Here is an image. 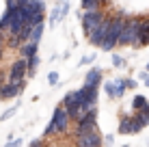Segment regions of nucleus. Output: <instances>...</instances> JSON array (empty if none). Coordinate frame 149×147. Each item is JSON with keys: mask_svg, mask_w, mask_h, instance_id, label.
<instances>
[{"mask_svg": "<svg viewBox=\"0 0 149 147\" xmlns=\"http://www.w3.org/2000/svg\"><path fill=\"white\" fill-rule=\"evenodd\" d=\"M54 123V132L56 136H65L67 134V130H69V113H67V108L65 106H56V110H54V115H52V119H50Z\"/></svg>", "mask_w": 149, "mask_h": 147, "instance_id": "3", "label": "nucleus"}, {"mask_svg": "<svg viewBox=\"0 0 149 147\" xmlns=\"http://www.w3.org/2000/svg\"><path fill=\"white\" fill-rule=\"evenodd\" d=\"M37 50H39V41H30V39L19 45V54H22L24 59H28V56H33V54H37Z\"/></svg>", "mask_w": 149, "mask_h": 147, "instance_id": "15", "label": "nucleus"}, {"mask_svg": "<svg viewBox=\"0 0 149 147\" xmlns=\"http://www.w3.org/2000/svg\"><path fill=\"white\" fill-rule=\"evenodd\" d=\"M39 63H41V61H39V56H37V54H33V56H28L26 59V76H35V74H37V67H39Z\"/></svg>", "mask_w": 149, "mask_h": 147, "instance_id": "18", "label": "nucleus"}, {"mask_svg": "<svg viewBox=\"0 0 149 147\" xmlns=\"http://www.w3.org/2000/svg\"><path fill=\"white\" fill-rule=\"evenodd\" d=\"M2 33H4V30H2V28H0V35H2Z\"/></svg>", "mask_w": 149, "mask_h": 147, "instance_id": "35", "label": "nucleus"}, {"mask_svg": "<svg viewBox=\"0 0 149 147\" xmlns=\"http://www.w3.org/2000/svg\"><path fill=\"white\" fill-rule=\"evenodd\" d=\"M43 22H41V24H35V26L33 28H30V35H28V39H30V41H41V37H43ZM28 39H26V41H28Z\"/></svg>", "mask_w": 149, "mask_h": 147, "instance_id": "19", "label": "nucleus"}, {"mask_svg": "<svg viewBox=\"0 0 149 147\" xmlns=\"http://www.w3.org/2000/svg\"><path fill=\"white\" fill-rule=\"evenodd\" d=\"M147 72H149V63H147Z\"/></svg>", "mask_w": 149, "mask_h": 147, "instance_id": "36", "label": "nucleus"}, {"mask_svg": "<svg viewBox=\"0 0 149 147\" xmlns=\"http://www.w3.org/2000/svg\"><path fill=\"white\" fill-rule=\"evenodd\" d=\"M104 7L102 0H80V9L82 11H97V9Z\"/></svg>", "mask_w": 149, "mask_h": 147, "instance_id": "17", "label": "nucleus"}, {"mask_svg": "<svg viewBox=\"0 0 149 147\" xmlns=\"http://www.w3.org/2000/svg\"><path fill=\"white\" fill-rule=\"evenodd\" d=\"M132 45H134V48H145V45H149V17L138 20V39Z\"/></svg>", "mask_w": 149, "mask_h": 147, "instance_id": "11", "label": "nucleus"}, {"mask_svg": "<svg viewBox=\"0 0 149 147\" xmlns=\"http://www.w3.org/2000/svg\"><path fill=\"white\" fill-rule=\"evenodd\" d=\"M24 11H26V17L30 15H37V13H45V2L43 0H28L26 4H22Z\"/></svg>", "mask_w": 149, "mask_h": 147, "instance_id": "13", "label": "nucleus"}, {"mask_svg": "<svg viewBox=\"0 0 149 147\" xmlns=\"http://www.w3.org/2000/svg\"><path fill=\"white\" fill-rule=\"evenodd\" d=\"M93 61H95V54H86V56H82L80 59V67H82V65H91V63H93Z\"/></svg>", "mask_w": 149, "mask_h": 147, "instance_id": "27", "label": "nucleus"}, {"mask_svg": "<svg viewBox=\"0 0 149 147\" xmlns=\"http://www.w3.org/2000/svg\"><path fill=\"white\" fill-rule=\"evenodd\" d=\"M15 110H17V106H13V108H9V110H4L2 115H0V121H7V119H11L13 115H15Z\"/></svg>", "mask_w": 149, "mask_h": 147, "instance_id": "25", "label": "nucleus"}, {"mask_svg": "<svg viewBox=\"0 0 149 147\" xmlns=\"http://www.w3.org/2000/svg\"><path fill=\"white\" fill-rule=\"evenodd\" d=\"M108 24H110V17L106 15V17L102 20L89 35H86V41H89L91 45H95V48H100L102 41H104V37H106V33H108Z\"/></svg>", "mask_w": 149, "mask_h": 147, "instance_id": "7", "label": "nucleus"}, {"mask_svg": "<svg viewBox=\"0 0 149 147\" xmlns=\"http://www.w3.org/2000/svg\"><path fill=\"white\" fill-rule=\"evenodd\" d=\"M104 91H106V95L112 100H121L123 95H125V78H115V80H106L104 82Z\"/></svg>", "mask_w": 149, "mask_h": 147, "instance_id": "8", "label": "nucleus"}, {"mask_svg": "<svg viewBox=\"0 0 149 147\" xmlns=\"http://www.w3.org/2000/svg\"><path fill=\"white\" fill-rule=\"evenodd\" d=\"M138 76H141V80L145 82V87H149V72H147V69H145V72H141Z\"/></svg>", "mask_w": 149, "mask_h": 147, "instance_id": "28", "label": "nucleus"}, {"mask_svg": "<svg viewBox=\"0 0 149 147\" xmlns=\"http://www.w3.org/2000/svg\"><path fill=\"white\" fill-rule=\"evenodd\" d=\"M110 63H112V67H115V69H123V67H125V59L119 56V54H115V52H112Z\"/></svg>", "mask_w": 149, "mask_h": 147, "instance_id": "23", "label": "nucleus"}, {"mask_svg": "<svg viewBox=\"0 0 149 147\" xmlns=\"http://www.w3.org/2000/svg\"><path fill=\"white\" fill-rule=\"evenodd\" d=\"M74 123H76V128H74V132H71L74 136H80V134L89 132V130H95L97 128V113H95V108L89 110L84 117H80L78 121H74Z\"/></svg>", "mask_w": 149, "mask_h": 147, "instance_id": "5", "label": "nucleus"}, {"mask_svg": "<svg viewBox=\"0 0 149 147\" xmlns=\"http://www.w3.org/2000/svg\"><path fill=\"white\" fill-rule=\"evenodd\" d=\"M52 136H56V132H54V123L50 121L48 128H45V132H43V139H52Z\"/></svg>", "mask_w": 149, "mask_h": 147, "instance_id": "26", "label": "nucleus"}, {"mask_svg": "<svg viewBox=\"0 0 149 147\" xmlns=\"http://www.w3.org/2000/svg\"><path fill=\"white\" fill-rule=\"evenodd\" d=\"M26 59L24 56H19V59H15L13 63H11V67H9V78H7V82H15V84H19V82H26Z\"/></svg>", "mask_w": 149, "mask_h": 147, "instance_id": "6", "label": "nucleus"}, {"mask_svg": "<svg viewBox=\"0 0 149 147\" xmlns=\"http://www.w3.org/2000/svg\"><path fill=\"white\" fill-rule=\"evenodd\" d=\"M76 102H78V93H76V91H69V93H65V98H63V102H61V106L69 108V106H74Z\"/></svg>", "mask_w": 149, "mask_h": 147, "instance_id": "22", "label": "nucleus"}, {"mask_svg": "<svg viewBox=\"0 0 149 147\" xmlns=\"http://www.w3.org/2000/svg\"><path fill=\"white\" fill-rule=\"evenodd\" d=\"M102 139H104V143H106V145H112V143H115V136H112V134H108V136H102Z\"/></svg>", "mask_w": 149, "mask_h": 147, "instance_id": "31", "label": "nucleus"}, {"mask_svg": "<svg viewBox=\"0 0 149 147\" xmlns=\"http://www.w3.org/2000/svg\"><path fill=\"white\" fill-rule=\"evenodd\" d=\"M48 84L50 87H56V84H58V72H50L48 74Z\"/></svg>", "mask_w": 149, "mask_h": 147, "instance_id": "24", "label": "nucleus"}, {"mask_svg": "<svg viewBox=\"0 0 149 147\" xmlns=\"http://www.w3.org/2000/svg\"><path fill=\"white\" fill-rule=\"evenodd\" d=\"M125 87H127V89H136V80H132V78H125Z\"/></svg>", "mask_w": 149, "mask_h": 147, "instance_id": "30", "label": "nucleus"}, {"mask_svg": "<svg viewBox=\"0 0 149 147\" xmlns=\"http://www.w3.org/2000/svg\"><path fill=\"white\" fill-rule=\"evenodd\" d=\"M61 22V0H56V7L50 11V20H48V26H56Z\"/></svg>", "mask_w": 149, "mask_h": 147, "instance_id": "20", "label": "nucleus"}, {"mask_svg": "<svg viewBox=\"0 0 149 147\" xmlns=\"http://www.w3.org/2000/svg\"><path fill=\"white\" fill-rule=\"evenodd\" d=\"M0 59H2V50H0Z\"/></svg>", "mask_w": 149, "mask_h": 147, "instance_id": "33", "label": "nucleus"}, {"mask_svg": "<svg viewBox=\"0 0 149 147\" xmlns=\"http://www.w3.org/2000/svg\"><path fill=\"white\" fill-rule=\"evenodd\" d=\"M102 78H104L102 67H91L89 72H86V76H84V84H95V87H100Z\"/></svg>", "mask_w": 149, "mask_h": 147, "instance_id": "14", "label": "nucleus"}, {"mask_svg": "<svg viewBox=\"0 0 149 147\" xmlns=\"http://www.w3.org/2000/svg\"><path fill=\"white\" fill-rule=\"evenodd\" d=\"M74 143L78 147H100L102 143H104V139H102V134L97 132V128H95V130H89V132L76 136Z\"/></svg>", "mask_w": 149, "mask_h": 147, "instance_id": "9", "label": "nucleus"}, {"mask_svg": "<svg viewBox=\"0 0 149 147\" xmlns=\"http://www.w3.org/2000/svg\"><path fill=\"white\" fill-rule=\"evenodd\" d=\"M78 17L82 22V30H84V35H89L91 30H93L97 24L106 17V15H104V11H100V9H97V11H82V9H80Z\"/></svg>", "mask_w": 149, "mask_h": 147, "instance_id": "4", "label": "nucleus"}, {"mask_svg": "<svg viewBox=\"0 0 149 147\" xmlns=\"http://www.w3.org/2000/svg\"><path fill=\"white\" fill-rule=\"evenodd\" d=\"M138 15L136 17H130L125 20V24H123V30L119 35V45H132L138 39Z\"/></svg>", "mask_w": 149, "mask_h": 147, "instance_id": "2", "label": "nucleus"}, {"mask_svg": "<svg viewBox=\"0 0 149 147\" xmlns=\"http://www.w3.org/2000/svg\"><path fill=\"white\" fill-rule=\"evenodd\" d=\"M149 102H147V98L145 95H134L132 98V108L134 110H143V108H147Z\"/></svg>", "mask_w": 149, "mask_h": 147, "instance_id": "21", "label": "nucleus"}, {"mask_svg": "<svg viewBox=\"0 0 149 147\" xmlns=\"http://www.w3.org/2000/svg\"><path fill=\"white\" fill-rule=\"evenodd\" d=\"M119 134H132V115H123L119 119Z\"/></svg>", "mask_w": 149, "mask_h": 147, "instance_id": "16", "label": "nucleus"}, {"mask_svg": "<svg viewBox=\"0 0 149 147\" xmlns=\"http://www.w3.org/2000/svg\"><path fill=\"white\" fill-rule=\"evenodd\" d=\"M76 93H78V100H80V102H91V104H95V102H97V95H100V87H95V84H82Z\"/></svg>", "mask_w": 149, "mask_h": 147, "instance_id": "12", "label": "nucleus"}, {"mask_svg": "<svg viewBox=\"0 0 149 147\" xmlns=\"http://www.w3.org/2000/svg\"><path fill=\"white\" fill-rule=\"evenodd\" d=\"M123 24H125V17L119 13V15H112L110 17V24H108V33H106L104 41H102L100 50H104V52H112V50L119 45V35L123 30Z\"/></svg>", "mask_w": 149, "mask_h": 147, "instance_id": "1", "label": "nucleus"}, {"mask_svg": "<svg viewBox=\"0 0 149 147\" xmlns=\"http://www.w3.org/2000/svg\"><path fill=\"white\" fill-rule=\"evenodd\" d=\"M28 2V0H17V4H26Z\"/></svg>", "mask_w": 149, "mask_h": 147, "instance_id": "32", "label": "nucleus"}, {"mask_svg": "<svg viewBox=\"0 0 149 147\" xmlns=\"http://www.w3.org/2000/svg\"><path fill=\"white\" fill-rule=\"evenodd\" d=\"M45 143V139H35V141H30V147H41Z\"/></svg>", "mask_w": 149, "mask_h": 147, "instance_id": "29", "label": "nucleus"}, {"mask_svg": "<svg viewBox=\"0 0 149 147\" xmlns=\"http://www.w3.org/2000/svg\"><path fill=\"white\" fill-rule=\"evenodd\" d=\"M102 2H104V4H106V2H108V0H102Z\"/></svg>", "mask_w": 149, "mask_h": 147, "instance_id": "34", "label": "nucleus"}, {"mask_svg": "<svg viewBox=\"0 0 149 147\" xmlns=\"http://www.w3.org/2000/svg\"><path fill=\"white\" fill-rule=\"evenodd\" d=\"M24 87H26V82H19V84L4 82V84H0V100H13V98H17V95L24 91Z\"/></svg>", "mask_w": 149, "mask_h": 147, "instance_id": "10", "label": "nucleus"}]
</instances>
